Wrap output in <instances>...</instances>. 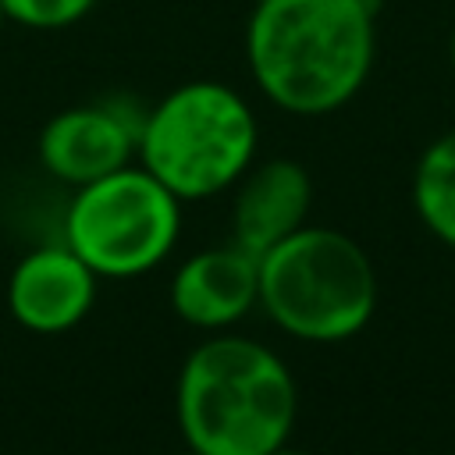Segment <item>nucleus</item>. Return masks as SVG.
<instances>
[{"instance_id":"nucleus-1","label":"nucleus","mask_w":455,"mask_h":455,"mask_svg":"<svg viewBox=\"0 0 455 455\" xmlns=\"http://www.w3.org/2000/svg\"><path fill=\"white\" fill-rule=\"evenodd\" d=\"M373 0H256L245 60L259 92L306 117L345 107L373 68Z\"/></svg>"},{"instance_id":"nucleus-2","label":"nucleus","mask_w":455,"mask_h":455,"mask_svg":"<svg viewBox=\"0 0 455 455\" xmlns=\"http://www.w3.org/2000/svg\"><path fill=\"white\" fill-rule=\"evenodd\" d=\"M178 423L203 455H270L295 423V380L270 348L213 338L181 366Z\"/></svg>"},{"instance_id":"nucleus-3","label":"nucleus","mask_w":455,"mask_h":455,"mask_svg":"<svg viewBox=\"0 0 455 455\" xmlns=\"http://www.w3.org/2000/svg\"><path fill=\"white\" fill-rule=\"evenodd\" d=\"M256 153V117L224 82H185L146 110L142 167L178 199L217 196L238 181Z\"/></svg>"},{"instance_id":"nucleus-4","label":"nucleus","mask_w":455,"mask_h":455,"mask_svg":"<svg viewBox=\"0 0 455 455\" xmlns=\"http://www.w3.org/2000/svg\"><path fill=\"white\" fill-rule=\"evenodd\" d=\"M259 302L306 341H341L366 327L377 277L366 252L334 228H299L259 256Z\"/></svg>"},{"instance_id":"nucleus-5","label":"nucleus","mask_w":455,"mask_h":455,"mask_svg":"<svg viewBox=\"0 0 455 455\" xmlns=\"http://www.w3.org/2000/svg\"><path fill=\"white\" fill-rule=\"evenodd\" d=\"M178 196L146 167H121L100 181L78 185L68 206V249L92 274L132 277L156 267L178 242Z\"/></svg>"},{"instance_id":"nucleus-6","label":"nucleus","mask_w":455,"mask_h":455,"mask_svg":"<svg viewBox=\"0 0 455 455\" xmlns=\"http://www.w3.org/2000/svg\"><path fill=\"white\" fill-rule=\"evenodd\" d=\"M146 110L128 96H110L53 114L39 132L43 167L71 185H89L128 167L132 153H139Z\"/></svg>"},{"instance_id":"nucleus-7","label":"nucleus","mask_w":455,"mask_h":455,"mask_svg":"<svg viewBox=\"0 0 455 455\" xmlns=\"http://www.w3.org/2000/svg\"><path fill=\"white\" fill-rule=\"evenodd\" d=\"M96 299V274L68 245H46L28 252L7 284V306L14 320L39 334L75 327Z\"/></svg>"},{"instance_id":"nucleus-8","label":"nucleus","mask_w":455,"mask_h":455,"mask_svg":"<svg viewBox=\"0 0 455 455\" xmlns=\"http://www.w3.org/2000/svg\"><path fill=\"white\" fill-rule=\"evenodd\" d=\"M171 302L185 323H235L259 302V259L235 242L206 249L178 267L171 281Z\"/></svg>"},{"instance_id":"nucleus-9","label":"nucleus","mask_w":455,"mask_h":455,"mask_svg":"<svg viewBox=\"0 0 455 455\" xmlns=\"http://www.w3.org/2000/svg\"><path fill=\"white\" fill-rule=\"evenodd\" d=\"M309 199H313V181L302 164L284 156L259 164L256 171L245 174L235 196V210H231L235 245L259 259L263 252H270L277 242H284L306 224Z\"/></svg>"},{"instance_id":"nucleus-10","label":"nucleus","mask_w":455,"mask_h":455,"mask_svg":"<svg viewBox=\"0 0 455 455\" xmlns=\"http://www.w3.org/2000/svg\"><path fill=\"white\" fill-rule=\"evenodd\" d=\"M412 203L419 220L448 245H455V132L434 139L412 174Z\"/></svg>"},{"instance_id":"nucleus-11","label":"nucleus","mask_w":455,"mask_h":455,"mask_svg":"<svg viewBox=\"0 0 455 455\" xmlns=\"http://www.w3.org/2000/svg\"><path fill=\"white\" fill-rule=\"evenodd\" d=\"M96 0H0V11L7 21L21 25V28H39V32H53V28H71L78 21H85L92 14Z\"/></svg>"},{"instance_id":"nucleus-12","label":"nucleus","mask_w":455,"mask_h":455,"mask_svg":"<svg viewBox=\"0 0 455 455\" xmlns=\"http://www.w3.org/2000/svg\"><path fill=\"white\" fill-rule=\"evenodd\" d=\"M270 455H306V451H291V448H284V444H281V448H277V451H270Z\"/></svg>"},{"instance_id":"nucleus-13","label":"nucleus","mask_w":455,"mask_h":455,"mask_svg":"<svg viewBox=\"0 0 455 455\" xmlns=\"http://www.w3.org/2000/svg\"><path fill=\"white\" fill-rule=\"evenodd\" d=\"M448 57H451V68H455V32H451V43H448Z\"/></svg>"},{"instance_id":"nucleus-14","label":"nucleus","mask_w":455,"mask_h":455,"mask_svg":"<svg viewBox=\"0 0 455 455\" xmlns=\"http://www.w3.org/2000/svg\"><path fill=\"white\" fill-rule=\"evenodd\" d=\"M181 455H203V451H196V448H188V451H181Z\"/></svg>"},{"instance_id":"nucleus-15","label":"nucleus","mask_w":455,"mask_h":455,"mask_svg":"<svg viewBox=\"0 0 455 455\" xmlns=\"http://www.w3.org/2000/svg\"><path fill=\"white\" fill-rule=\"evenodd\" d=\"M4 21H7V18H4V11H0V28H4Z\"/></svg>"}]
</instances>
